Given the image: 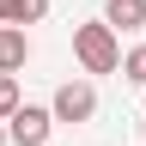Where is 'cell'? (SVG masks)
Returning a JSON list of instances; mask_svg holds the SVG:
<instances>
[{
    "mask_svg": "<svg viewBox=\"0 0 146 146\" xmlns=\"http://www.w3.org/2000/svg\"><path fill=\"white\" fill-rule=\"evenodd\" d=\"M73 55H79L85 73H122V43H116V31H110L104 18L73 31Z\"/></svg>",
    "mask_w": 146,
    "mask_h": 146,
    "instance_id": "cell-1",
    "label": "cell"
},
{
    "mask_svg": "<svg viewBox=\"0 0 146 146\" xmlns=\"http://www.w3.org/2000/svg\"><path fill=\"white\" fill-rule=\"evenodd\" d=\"M49 134H55V116L43 104H18L6 116V140L12 146H49Z\"/></svg>",
    "mask_w": 146,
    "mask_h": 146,
    "instance_id": "cell-2",
    "label": "cell"
},
{
    "mask_svg": "<svg viewBox=\"0 0 146 146\" xmlns=\"http://www.w3.org/2000/svg\"><path fill=\"white\" fill-rule=\"evenodd\" d=\"M49 116L55 122H91V116H98V85H91V79H67L61 91H55Z\"/></svg>",
    "mask_w": 146,
    "mask_h": 146,
    "instance_id": "cell-3",
    "label": "cell"
},
{
    "mask_svg": "<svg viewBox=\"0 0 146 146\" xmlns=\"http://www.w3.org/2000/svg\"><path fill=\"white\" fill-rule=\"evenodd\" d=\"M25 61H31V36L18 25H0V73H18Z\"/></svg>",
    "mask_w": 146,
    "mask_h": 146,
    "instance_id": "cell-4",
    "label": "cell"
},
{
    "mask_svg": "<svg viewBox=\"0 0 146 146\" xmlns=\"http://www.w3.org/2000/svg\"><path fill=\"white\" fill-rule=\"evenodd\" d=\"M49 18V0H0V25H43Z\"/></svg>",
    "mask_w": 146,
    "mask_h": 146,
    "instance_id": "cell-5",
    "label": "cell"
},
{
    "mask_svg": "<svg viewBox=\"0 0 146 146\" xmlns=\"http://www.w3.org/2000/svg\"><path fill=\"white\" fill-rule=\"evenodd\" d=\"M104 25L110 31H140L146 25V0H110V6H104Z\"/></svg>",
    "mask_w": 146,
    "mask_h": 146,
    "instance_id": "cell-6",
    "label": "cell"
},
{
    "mask_svg": "<svg viewBox=\"0 0 146 146\" xmlns=\"http://www.w3.org/2000/svg\"><path fill=\"white\" fill-rule=\"evenodd\" d=\"M122 79H128V85H146V43L122 55Z\"/></svg>",
    "mask_w": 146,
    "mask_h": 146,
    "instance_id": "cell-7",
    "label": "cell"
},
{
    "mask_svg": "<svg viewBox=\"0 0 146 146\" xmlns=\"http://www.w3.org/2000/svg\"><path fill=\"white\" fill-rule=\"evenodd\" d=\"M18 104H25V98H18V73H0V122H6Z\"/></svg>",
    "mask_w": 146,
    "mask_h": 146,
    "instance_id": "cell-8",
    "label": "cell"
},
{
    "mask_svg": "<svg viewBox=\"0 0 146 146\" xmlns=\"http://www.w3.org/2000/svg\"><path fill=\"white\" fill-rule=\"evenodd\" d=\"M0 146H6V122H0Z\"/></svg>",
    "mask_w": 146,
    "mask_h": 146,
    "instance_id": "cell-9",
    "label": "cell"
}]
</instances>
